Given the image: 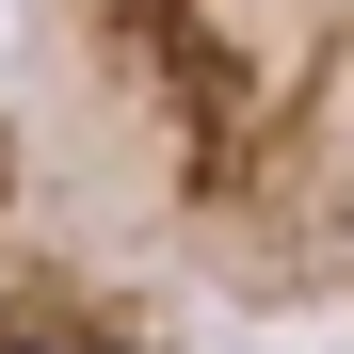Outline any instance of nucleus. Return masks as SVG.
Here are the masks:
<instances>
[{
    "label": "nucleus",
    "instance_id": "f257e3e1",
    "mask_svg": "<svg viewBox=\"0 0 354 354\" xmlns=\"http://www.w3.org/2000/svg\"><path fill=\"white\" fill-rule=\"evenodd\" d=\"M129 225L225 306H354V0H32Z\"/></svg>",
    "mask_w": 354,
    "mask_h": 354
},
{
    "label": "nucleus",
    "instance_id": "f03ea898",
    "mask_svg": "<svg viewBox=\"0 0 354 354\" xmlns=\"http://www.w3.org/2000/svg\"><path fill=\"white\" fill-rule=\"evenodd\" d=\"M0 354H177L161 290L113 258V242H81V225L48 209L17 113H0Z\"/></svg>",
    "mask_w": 354,
    "mask_h": 354
}]
</instances>
